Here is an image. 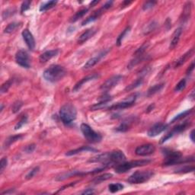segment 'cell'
Masks as SVG:
<instances>
[{"mask_svg":"<svg viewBox=\"0 0 195 195\" xmlns=\"http://www.w3.org/2000/svg\"><path fill=\"white\" fill-rule=\"evenodd\" d=\"M126 159V156L124 153L121 151H114L111 153H105L103 154H100L97 156L91 158L89 160V162L103 163L104 166H109L113 163L123 162Z\"/></svg>","mask_w":195,"mask_h":195,"instance_id":"1","label":"cell"},{"mask_svg":"<svg viewBox=\"0 0 195 195\" xmlns=\"http://www.w3.org/2000/svg\"><path fill=\"white\" fill-rule=\"evenodd\" d=\"M164 154L166 158H165V162L163 163V165L166 166L181 164V163L193 162L194 161V156L189 158H182V155H181V153L180 152L167 150V149H166L164 151Z\"/></svg>","mask_w":195,"mask_h":195,"instance_id":"2","label":"cell"},{"mask_svg":"<svg viewBox=\"0 0 195 195\" xmlns=\"http://www.w3.org/2000/svg\"><path fill=\"white\" fill-rule=\"evenodd\" d=\"M66 71L64 67L60 65H51L43 73V76L47 81L51 82H56L62 79L66 75Z\"/></svg>","mask_w":195,"mask_h":195,"instance_id":"3","label":"cell"},{"mask_svg":"<svg viewBox=\"0 0 195 195\" xmlns=\"http://www.w3.org/2000/svg\"><path fill=\"white\" fill-rule=\"evenodd\" d=\"M77 116V111L73 104L68 103L64 104L60 111V117L63 124H69L76 120Z\"/></svg>","mask_w":195,"mask_h":195,"instance_id":"4","label":"cell"},{"mask_svg":"<svg viewBox=\"0 0 195 195\" xmlns=\"http://www.w3.org/2000/svg\"><path fill=\"white\" fill-rule=\"evenodd\" d=\"M150 162L151 161L149 159H141L128 162H122L121 164L117 165L114 170H115V172L118 173V174H122V173L126 172L133 168L146 166V165L149 164Z\"/></svg>","mask_w":195,"mask_h":195,"instance_id":"5","label":"cell"},{"mask_svg":"<svg viewBox=\"0 0 195 195\" xmlns=\"http://www.w3.org/2000/svg\"><path fill=\"white\" fill-rule=\"evenodd\" d=\"M153 175V172L152 171H137L131 175L126 181L131 184H142L150 179Z\"/></svg>","mask_w":195,"mask_h":195,"instance_id":"6","label":"cell"},{"mask_svg":"<svg viewBox=\"0 0 195 195\" xmlns=\"http://www.w3.org/2000/svg\"><path fill=\"white\" fill-rule=\"evenodd\" d=\"M81 131L83 133L86 139L90 143H95L101 142L102 136L100 133L91 129V127L86 124H82L81 125Z\"/></svg>","mask_w":195,"mask_h":195,"instance_id":"7","label":"cell"},{"mask_svg":"<svg viewBox=\"0 0 195 195\" xmlns=\"http://www.w3.org/2000/svg\"><path fill=\"white\" fill-rule=\"evenodd\" d=\"M137 98V94H133L131 95H130L129 97H127L126 99H124V101H122L121 102L117 103L116 104L110 107L108 109L109 110H119V109H124V108H129V107L132 106L135 103V101L136 100Z\"/></svg>","mask_w":195,"mask_h":195,"instance_id":"8","label":"cell"},{"mask_svg":"<svg viewBox=\"0 0 195 195\" xmlns=\"http://www.w3.org/2000/svg\"><path fill=\"white\" fill-rule=\"evenodd\" d=\"M16 61L19 66L24 68L30 67V57L25 51L20 50L16 54Z\"/></svg>","mask_w":195,"mask_h":195,"instance_id":"9","label":"cell"},{"mask_svg":"<svg viewBox=\"0 0 195 195\" xmlns=\"http://www.w3.org/2000/svg\"><path fill=\"white\" fill-rule=\"evenodd\" d=\"M123 79L122 76H120V75H117V76H114L112 77H111L110 79H108L102 86H101V89L102 91H108V90H111L114 87H115Z\"/></svg>","mask_w":195,"mask_h":195,"instance_id":"10","label":"cell"},{"mask_svg":"<svg viewBox=\"0 0 195 195\" xmlns=\"http://www.w3.org/2000/svg\"><path fill=\"white\" fill-rule=\"evenodd\" d=\"M155 150H156V147H155L154 145L148 143V144H144L142 145V146H138L136 149V150H135V153L137 156H146L153 154Z\"/></svg>","mask_w":195,"mask_h":195,"instance_id":"11","label":"cell"},{"mask_svg":"<svg viewBox=\"0 0 195 195\" xmlns=\"http://www.w3.org/2000/svg\"><path fill=\"white\" fill-rule=\"evenodd\" d=\"M167 127V124H162V123H158V124H156L152 126L150 129L149 130V131H148L147 134L150 137H154V136H158L160 133H162L163 131H166Z\"/></svg>","mask_w":195,"mask_h":195,"instance_id":"12","label":"cell"},{"mask_svg":"<svg viewBox=\"0 0 195 195\" xmlns=\"http://www.w3.org/2000/svg\"><path fill=\"white\" fill-rule=\"evenodd\" d=\"M22 37L28 47L31 51H33L35 48V40H34L33 34L28 29H25L22 31Z\"/></svg>","mask_w":195,"mask_h":195,"instance_id":"13","label":"cell"},{"mask_svg":"<svg viewBox=\"0 0 195 195\" xmlns=\"http://www.w3.org/2000/svg\"><path fill=\"white\" fill-rule=\"evenodd\" d=\"M108 51H102L101 53H99V54L98 55V56H95V57H92L91 59H90L88 60V62L85 64L84 66V69H90V68L93 67L94 66H95L97 63L99 62L100 60H101V58L103 57V56H104L105 55L107 54V53H108Z\"/></svg>","mask_w":195,"mask_h":195,"instance_id":"14","label":"cell"},{"mask_svg":"<svg viewBox=\"0 0 195 195\" xmlns=\"http://www.w3.org/2000/svg\"><path fill=\"white\" fill-rule=\"evenodd\" d=\"M58 53H59V51H58V50H51V51H48L43 53L39 57L40 62L43 63H47V61H49L50 60L52 59L53 57L56 56V55L58 54Z\"/></svg>","mask_w":195,"mask_h":195,"instance_id":"15","label":"cell"},{"mask_svg":"<svg viewBox=\"0 0 195 195\" xmlns=\"http://www.w3.org/2000/svg\"><path fill=\"white\" fill-rule=\"evenodd\" d=\"M96 32H97V30L94 28H89V29L86 30L84 33H82V34L79 36L78 42H79V44H82V43L86 42V41H88V40L89 39V38H91V37L94 36Z\"/></svg>","mask_w":195,"mask_h":195,"instance_id":"16","label":"cell"},{"mask_svg":"<svg viewBox=\"0 0 195 195\" xmlns=\"http://www.w3.org/2000/svg\"><path fill=\"white\" fill-rule=\"evenodd\" d=\"M98 76H98V74H92V75H90V76H86V77L83 78L82 79L80 80L79 82L76 83V86H75L74 88L73 89V91H77L78 90H79L80 89H81L82 86L83 85L85 84V83L91 81V80L97 79Z\"/></svg>","mask_w":195,"mask_h":195,"instance_id":"17","label":"cell"},{"mask_svg":"<svg viewBox=\"0 0 195 195\" xmlns=\"http://www.w3.org/2000/svg\"><path fill=\"white\" fill-rule=\"evenodd\" d=\"M181 33H182V28H178L175 31L174 34L172 35V38L171 40V42H170V49H173V48L175 47L178 44V41L180 40V37H181Z\"/></svg>","mask_w":195,"mask_h":195,"instance_id":"18","label":"cell"},{"mask_svg":"<svg viewBox=\"0 0 195 195\" xmlns=\"http://www.w3.org/2000/svg\"><path fill=\"white\" fill-rule=\"evenodd\" d=\"M193 53H194V49L192 48V49H191L190 51H188V52L184 53V54H183L182 56H181V57L179 58V59H178L177 60L175 61V65H174V67L175 68H178L179 66H181V65L184 64V63L186 62L187 60L192 56Z\"/></svg>","mask_w":195,"mask_h":195,"instance_id":"19","label":"cell"},{"mask_svg":"<svg viewBox=\"0 0 195 195\" xmlns=\"http://www.w3.org/2000/svg\"><path fill=\"white\" fill-rule=\"evenodd\" d=\"M82 152H98L97 149H94L92 147H90V146H82L81 148H79V149H73V150H71L68 153H66V156H73V155H76L78 153H82Z\"/></svg>","mask_w":195,"mask_h":195,"instance_id":"20","label":"cell"},{"mask_svg":"<svg viewBox=\"0 0 195 195\" xmlns=\"http://www.w3.org/2000/svg\"><path fill=\"white\" fill-rule=\"evenodd\" d=\"M86 173H82L79 171H68V172L66 173H63V174L60 175L59 176L56 177V180L57 181H63V180L66 179L68 178H70L72 176L74 175H85Z\"/></svg>","mask_w":195,"mask_h":195,"instance_id":"21","label":"cell"},{"mask_svg":"<svg viewBox=\"0 0 195 195\" xmlns=\"http://www.w3.org/2000/svg\"><path fill=\"white\" fill-rule=\"evenodd\" d=\"M190 125H191V123L188 122V121H186V122L183 123V124H179V125H178V126H175V127L173 128L172 131H171V134H172L173 136H174V135L176 134V133H181V132H182V131H185L187 128L188 127V126H190Z\"/></svg>","mask_w":195,"mask_h":195,"instance_id":"22","label":"cell"},{"mask_svg":"<svg viewBox=\"0 0 195 195\" xmlns=\"http://www.w3.org/2000/svg\"><path fill=\"white\" fill-rule=\"evenodd\" d=\"M101 13H102V9H99L98 11H95V13L92 15V16H89V18H86V19L85 20V21H83L82 23V26L86 25V24H89V23H91V22H92V21H95L98 17H99L100 16H101Z\"/></svg>","mask_w":195,"mask_h":195,"instance_id":"23","label":"cell"},{"mask_svg":"<svg viewBox=\"0 0 195 195\" xmlns=\"http://www.w3.org/2000/svg\"><path fill=\"white\" fill-rule=\"evenodd\" d=\"M191 3L188 2L184 6V9L183 10L182 16L183 17L181 18V21L183 22H185L186 21H188V18L190 17V15H191Z\"/></svg>","mask_w":195,"mask_h":195,"instance_id":"24","label":"cell"},{"mask_svg":"<svg viewBox=\"0 0 195 195\" xmlns=\"http://www.w3.org/2000/svg\"><path fill=\"white\" fill-rule=\"evenodd\" d=\"M164 87V84H158V85H155V86H152L147 91V96L149 97V96L153 95L156 94L157 92L161 91L162 89Z\"/></svg>","mask_w":195,"mask_h":195,"instance_id":"25","label":"cell"},{"mask_svg":"<svg viewBox=\"0 0 195 195\" xmlns=\"http://www.w3.org/2000/svg\"><path fill=\"white\" fill-rule=\"evenodd\" d=\"M22 138V136L21 135H16V136H10V137L8 138L6 140V142L4 143V148H8L9 146H11L13 143L16 142L17 140H19L20 139Z\"/></svg>","mask_w":195,"mask_h":195,"instance_id":"26","label":"cell"},{"mask_svg":"<svg viewBox=\"0 0 195 195\" xmlns=\"http://www.w3.org/2000/svg\"><path fill=\"white\" fill-rule=\"evenodd\" d=\"M112 176H113L112 174L106 173V174L98 176L97 178H95L94 180H93L92 182H93V184H99V183L102 182V181L110 179L111 178H112Z\"/></svg>","mask_w":195,"mask_h":195,"instance_id":"27","label":"cell"},{"mask_svg":"<svg viewBox=\"0 0 195 195\" xmlns=\"http://www.w3.org/2000/svg\"><path fill=\"white\" fill-rule=\"evenodd\" d=\"M87 12H88V9H83L80 10V11H77V12H76V14H75L74 16L71 18L70 22L72 23L76 22V21H78L79 18H82Z\"/></svg>","mask_w":195,"mask_h":195,"instance_id":"28","label":"cell"},{"mask_svg":"<svg viewBox=\"0 0 195 195\" xmlns=\"http://www.w3.org/2000/svg\"><path fill=\"white\" fill-rule=\"evenodd\" d=\"M56 3H57V1L47 2H45V3H44V4L41 5V6L40 7V11H45L48 9H52L53 7H54V6H56Z\"/></svg>","mask_w":195,"mask_h":195,"instance_id":"29","label":"cell"},{"mask_svg":"<svg viewBox=\"0 0 195 195\" xmlns=\"http://www.w3.org/2000/svg\"><path fill=\"white\" fill-rule=\"evenodd\" d=\"M131 125V121H124L123 123H121L120 124L119 126H117L116 129L117 131H119V132H126L128 130L130 129Z\"/></svg>","mask_w":195,"mask_h":195,"instance_id":"30","label":"cell"},{"mask_svg":"<svg viewBox=\"0 0 195 195\" xmlns=\"http://www.w3.org/2000/svg\"><path fill=\"white\" fill-rule=\"evenodd\" d=\"M21 26V23H18V22H12L11 24H9V25L5 29L4 32L7 33V34H10V33L13 32V31H16L17 28H19Z\"/></svg>","mask_w":195,"mask_h":195,"instance_id":"31","label":"cell"},{"mask_svg":"<svg viewBox=\"0 0 195 195\" xmlns=\"http://www.w3.org/2000/svg\"><path fill=\"white\" fill-rule=\"evenodd\" d=\"M124 188V185L120 183H116V184H110L108 185V189L111 193H116L117 191H121Z\"/></svg>","mask_w":195,"mask_h":195,"instance_id":"32","label":"cell"},{"mask_svg":"<svg viewBox=\"0 0 195 195\" xmlns=\"http://www.w3.org/2000/svg\"><path fill=\"white\" fill-rule=\"evenodd\" d=\"M130 31H131V27H127V28H125L124 31H123V32L120 34V36L118 37L117 39V42H116L117 46H120V45L121 44V43H122L123 40H124L125 36H126V34L130 32Z\"/></svg>","mask_w":195,"mask_h":195,"instance_id":"33","label":"cell"},{"mask_svg":"<svg viewBox=\"0 0 195 195\" xmlns=\"http://www.w3.org/2000/svg\"><path fill=\"white\" fill-rule=\"evenodd\" d=\"M192 111H193V109L187 110V111H184V112H182V113H181V114H178V115H176L175 117L174 118H173L172 120H171V123H174L175 121H179V120H181V119H182V118L185 117L186 116L189 115V114H191V113L192 112Z\"/></svg>","mask_w":195,"mask_h":195,"instance_id":"34","label":"cell"},{"mask_svg":"<svg viewBox=\"0 0 195 195\" xmlns=\"http://www.w3.org/2000/svg\"><path fill=\"white\" fill-rule=\"evenodd\" d=\"M143 82V78H140V79H138L137 80H136V81H135L134 82L132 83V84H131L130 86H128L125 89V90H126V91H131V90L136 89V88L139 87L140 85H142Z\"/></svg>","mask_w":195,"mask_h":195,"instance_id":"35","label":"cell"},{"mask_svg":"<svg viewBox=\"0 0 195 195\" xmlns=\"http://www.w3.org/2000/svg\"><path fill=\"white\" fill-rule=\"evenodd\" d=\"M194 171V166H184L183 168H180L179 169L176 170V172L177 173H188V172H191V171Z\"/></svg>","mask_w":195,"mask_h":195,"instance_id":"36","label":"cell"},{"mask_svg":"<svg viewBox=\"0 0 195 195\" xmlns=\"http://www.w3.org/2000/svg\"><path fill=\"white\" fill-rule=\"evenodd\" d=\"M11 84H12V80L10 79L9 81H7L6 82H5L4 84H2L1 87V93L3 94V93H6L9 91V88L11 87Z\"/></svg>","mask_w":195,"mask_h":195,"instance_id":"37","label":"cell"},{"mask_svg":"<svg viewBox=\"0 0 195 195\" xmlns=\"http://www.w3.org/2000/svg\"><path fill=\"white\" fill-rule=\"evenodd\" d=\"M186 86V80L185 79H181L179 82L176 85L175 88V91H181L185 88Z\"/></svg>","mask_w":195,"mask_h":195,"instance_id":"38","label":"cell"},{"mask_svg":"<svg viewBox=\"0 0 195 195\" xmlns=\"http://www.w3.org/2000/svg\"><path fill=\"white\" fill-rule=\"evenodd\" d=\"M28 122V117L24 116L16 124V126H15V130H18L21 127V126H24L26 123Z\"/></svg>","mask_w":195,"mask_h":195,"instance_id":"39","label":"cell"},{"mask_svg":"<svg viewBox=\"0 0 195 195\" xmlns=\"http://www.w3.org/2000/svg\"><path fill=\"white\" fill-rule=\"evenodd\" d=\"M108 105V102H104V101H101L98 104H95L94 105H92L91 107V109L92 111H95V110H99L101 109V108H104Z\"/></svg>","mask_w":195,"mask_h":195,"instance_id":"40","label":"cell"},{"mask_svg":"<svg viewBox=\"0 0 195 195\" xmlns=\"http://www.w3.org/2000/svg\"><path fill=\"white\" fill-rule=\"evenodd\" d=\"M31 4V1H24L21 6V12L24 13V11H27V10L29 9Z\"/></svg>","mask_w":195,"mask_h":195,"instance_id":"41","label":"cell"},{"mask_svg":"<svg viewBox=\"0 0 195 195\" xmlns=\"http://www.w3.org/2000/svg\"><path fill=\"white\" fill-rule=\"evenodd\" d=\"M156 4V2L155 1H148L146 2L143 4V10H148V9H150L155 5Z\"/></svg>","mask_w":195,"mask_h":195,"instance_id":"42","label":"cell"},{"mask_svg":"<svg viewBox=\"0 0 195 195\" xmlns=\"http://www.w3.org/2000/svg\"><path fill=\"white\" fill-rule=\"evenodd\" d=\"M156 23L154 22V21H153L151 24H148L147 27L146 28V29L144 30V34H149V32H151V31H153V30L155 29V28H156Z\"/></svg>","mask_w":195,"mask_h":195,"instance_id":"43","label":"cell"},{"mask_svg":"<svg viewBox=\"0 0 195 195\" xmlns=\"http://www.w3.org/2000/svg\"><path fill=\"white\" fill-rule=\"evenodd\" d=\"M38 171H39V167L34 168V169L31 170V171L28 173V175H26V179H31V178H32Z\"/></svg>","mask_w":195,"mask_h":195,"instance_id":"44","label":"cell"},{"mask_svg":"<svg viewBox=\"0 0 195 195\" xmlns=\"http://www.w3.org/2000/svg\"><path fill=\"white\" fill-rule=\"evenodd\" d=\"M21 106H22V102H21V101H16V102H15L14 104H13L12 111L14 113L18 112V111L20 110V108H21Z\"/></svg>","mask_w":195,"mask_h":195,"instance_id":"45","label":"cell"},{"mask_svg":"<svg viewBox=\"0 0 195 195\" xmlns=\"http://www.w3.org/2000/svg\"><path fill=\"white\" fill-rule=\"evenodd\" d=\"M8 164V160L7 158L4 157L1 159V162H0V171H1V173L4 171V169H6V167L7 166Z\"/></svg>","mask_w":195,"mask_h":195,"instance_id":"46","label":"cell"},{"mask_svg":"<svg viewBox=\"0 0 195 195\" xmlns=\"http://www.w3.org/2000/svg\"><path fill=\"white\" fill-rule=\"evenodd\" d=\"M147 47H148V44H143L140 48H139V49H138L137 51H136L135 54H136V56H142V54L143 53V52L146 51V49L147 48Z\"/></svg>","mask_w":195,"mask_h":195,"instance_id":"47","label":"cell"},{"mask_svg":"<svg viewBox=\"0 0 195 195\" xmlns=\"http://www.w3.org/2000/svg\"><path fill=\"white\" fill-rule=\"evenodd\" d=\"M34 149H35V144L28 145V146H27L26 147L24 148V151H25L27 153H33Z\"/></svg>","mask_w":195,"mask_h":195,"instance_id":"48","label":"cell"},{"mask_svg":"<svg viewBox=\"0 0 195 195\" xmlns=\"http://www.w3.org/2000/svg\"><path fill=\"white\" fill-rule=\"evenodd\" d=\"M112 4H113V2H112V1L107 2L105 4H104V6H103L102 9H102V10H105V9H109V8L111 7V6H112Z\"/></svg>","mask_w":195,"mask_h":195,"instance_id":"49","label":"cell"},{"mask_svg":"<svg viewBox=\"0 0 195 195\" xmlns=\"http://www.w3.org/2000/svg\"><path fill=\"white\" fill-rule=\"evenodd\" d=\"M194 63L193 62L192 63H191V66H189V68H188V69H187V72H186L187 75L191 74V73L193 72V70H194Z\"/></svg>","mask_w":195,"mask_h":195,"instance_id":"50","label":"cell"},{"mask_svg":"<svg viewBox=\"0 0 195 195\" xmlns=\"http://www.w3.org/2000/svg\"><path fill=\"white\" fill-rule=\"evenodd\" d=\"M94 194V190L91 189V188L86 190V191H84L83 192H82V194L87 195V194Z\"/></svg>","mask_w":195,"mask_h":195,"instance_id":"51","label":"cell"},{"mask_svg":"<svg viewBox=\"0 0 195 195\" xmlns=\"http://www.w3.org/2000/svg\"><path fill=\"white\" fill-rule=\"evenodd\" d=\"M194 130H193V131L191 132V133H190V138H191V141H192L193 143L194 142Z\"/></svg>","mask_w":195,"mask_h":195,"instance_id":"52","label":"cell"},{"mask_svg":"<svg viewBox=\"0 0 195 195\" xmlns=\"http://www.w3.org/2000/svg\"><path fill=\"white\" fill-rule=\"evenodd\" d=\"M131 2H128V1H125V2H124L122 3V5H121V6H127L129 4H131Z\"/></svg>","mask_w":195,"mask_h":195,"instance_id":"53","label":"cell"},{"mask_svg":"<svg viewBox=\"0 0 195 195\" xmlns=\"http://www.w3.org/2000/svg\"><path fill=\"white\" fill-rule=\"evenodd\" d=\"M153 108H154V104H151V105L147 108V111H147V112H149V111H152V110L153 109Z\"/></svg>","mask_w":195,"mask_h":195,"instance_id":"54","label":"cell"},{"mask_svg":"<svg viewBox=\"0 0 195 195\" xmlns=\"http://www.w3.org/2000/svg\"><path fill=\"white\" fill-rule=\"evenodd\" d=\"M98 2V1H94V2H92L91 3V6H94V5L97 4Z\"/></svg>","mask_w":195,"mask_h":195,"instance_id":"55","label":"cell"}]
</instances>
